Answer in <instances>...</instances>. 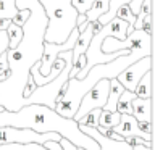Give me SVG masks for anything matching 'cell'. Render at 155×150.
<instances>
[{
	"mask_svg": "<svg viewBox=\"0 0 155 150\" xmlns=\"http://www.w3.org/2000/svg\"><path fill=\"white\" fill-rule=\"evenodd\" d=\"M5 32H7V37H8V50H15L23 39V29L19 26H15L12 23Z\"/></svg>",
	"mask_w": 155,
	"mask_h": 150,
	"instance_id": "e0dca14e",
	"label": "cell"
},
{
	"mask_svg": "<svg viewBox=\"0 0 155 150\" xmlns=\"http://www.w3.org/2000/svg\"><path fill=\"white\" fill-rule=\"evenodd\" d=\"M149 71H152V57H145V58H140V60L134 61L133 65H129L123 73H120L115 79L123 86L124 90L134 92L137 82L142 79V76Z\"/></svg>",
	"mask_w": 155,
	"mask_h": 150,
	"instance_id": "52a82bcc",
	"label": "cell"
},
{
	"mask_svg": "<svg viewBox=\"0 0 155 150\" xmlns=\"http://www.w3.org/2000/svg\"><path fill=\"white\" fill-rule=\"evenodd\" d=\"M92 36H94V32H92V23H89L84 31L79 32V36H78V41H76L74 47H73V50H71L73 63H74L81 55H84V53H86V50H87V47H89V42H91Z\"/></svg>",
	"mask_w": 155,
	"mask_h": 150,
	"instance_id": "30bf717a",
	"label": "cell"
},
{
	"mask_svg": "<svg viewBox=\"0 0 155 150\" xmlns=\"http://www.w3.org/2000/svg\"><path fill=\"white\" fill-rule=\"evenodd\" d=\"M115 134L121 135V137H140L147 142H152V135L142 132L137 126V121L134 119L133 115H121V119H120V124L116 128L111 129Z\"/></svg>",
	"mask_w": 155,
	"mask_h": 150,
	"instance_id": "ba28073f",
	"label": "cell"
},
{
	"mask_svg": "<svg viewBox=\"0 0 155 150\" xmlns=\"http://www.w3.org/2000/svg\"><path fill=\"white\" fill-rule=\"evenodd\" d=\"M5 126L16 129H31L39 134L55 132L78 148L100 150L94 139L81 132L74 119L63 118L55 113V110L47 108L44 105H28L18 111L3 110L0 113V128H5Z\"/></svg>",
	"mask_w": 155,
	"mask_h": 150,
	"instance_id": "7a4b0ae2",
	"label": "cell"
},
{
	"mask_svg": "<svg viewBox=\"0 0 155 150\" xmlns=\"http://www.w3.org/2000/svg\"><path fill=\"white\" fill-rule=\"evenodd\" d=\"M78 36H79V31H78V29H73V32L70 34V37L66 39L65 44L44 42V52H42V58H41V68H39V73H41L42 77H47L50 74L53 61L57 60V57L60 55L61 52L73 50V47H74V44L78 41Z\"/></svg>",
	"mask_w": 155,
	"mask_h": 150,
	"instance_id": "8992f818",
	"label": "cell"
},
{
	"mask_svg": "<svg viewBox=\"0 0 155 150\" xmlns=\"http://www.w3.org/2000/svg\"><path fill=\"white\" fill-rule=\"evenodd\" d=\"M142 2H144V0H131V2H129L128 7H129L131 13H133L134 16H136V15H137V13L140 11V5H142Z\"/></svg>",
	"mask_w": 155,
	"mask_h": 150,
	"instance_id": "cb8c5ba5",
	"label": "cell"
},
{
	"mask_svg": "<svg viewBox=\"0 0 155 150\" xmlns=\"http://www.w3.org/2000/svg\"><path fill=\"white\" fill-rule=\"evenodd\" d=\"M133 150H152L150 147H145V145H134Z\"/></svg>",
	"mask_w": 155,
	"mask_h": 150,
	"instance_id": "83f0119b",
	"label": "cell"
},
{
	"mask_svg": "<svg viewBox=\"0 0 155 150\" xmlns=\"http://www.w3.org/2000/svg\"><path fill=\"white\" fill-rule=\"evenodd\" d=\"M131 0H110V3H108V10H107V13H104L102 16L97 19L102 26H105L107 23H110L111 19L115 18V15L116 11L121 8V7H124V5H129Z\"/></svg>",
	"mask_w": 155,
	"mask_h": 150,
	"instance_id": "5bb4252c",
	"label": "cell"
},
{
	"mask_svg": "<svg viewBox=\"0 0 155 150\" xmlns=\"http://www.w3.org/2000/svg\"><path fill=\"white\" fill-rule=\"evenodd\" d=\"M120 119H121V115L116 113V111L102 110L100 116H99V128L100 129H113V128H116V126L120 124Z\"/></svg>",
	"mask_w": 155,
	"mask_h": 150,
	"instance_id": "4fadbf2b",
	"label": "cell"
},
{
	"mask_svg": "<svg viewBox=\"0 0 155 150\" xmlns=\"http://www.w3.org/2000/svg\"><path fill=\"white\" fill-rule=\"evenodd\" d=\"M124 92L123 86L120 84L116 79H110V90H108V97H107V103L102 110L105 111H116V103L118 99L121 97V94Z\"/></svg>",
	"mask_w": 155,
	"mask_h": 150,
	"instance_id": "8fae6325",
	"label": "cell"
},
{
	"mask_svg": "<svg viewBox=\"0 0 155 150\" xmlns=\"http://www.w3.org/2000/svg\"><path fill=\"white\" fill-rule=\"evenodd\" d=\"M84 23H87L86 15H78V18H76V28L81 26V24H84Z\"/></svg>",
	"mask_w": 155,
	"mask_h": 150,
	"instance_id": "4316f807",
	"label": "cell"
},
{
	"mask_svg": "<svg viewBox=\"0 0 155 150\" xmlns=\"http://www.w3.org/2000/svg\"><path fill=\"white\" fill-rule=\"evenodd\" d=\"M136 99L134 92L124 90L121 97L118 99V103H116V113L120 115H133V108H131V102Z\"/></svg>",
	"mask_w": 155,
	"mask_h": 150,
	"instance_id": "2e32d148",
	"label": "cell"
},
{
	"mask_svg": "<svg viewBox=\"0 0 155 150\" xmlns=\"http://www.w3.org/2000/svg\"><path fill=\"white\" fill-rule=\"evenodd\" d=\"M145 57H152V36L145 34V36L137 41L133 47L129 48L128 55L118 57L116 60L110 63H104V65H95L92 66L89 73L86 74L84 79H68L66 90L60 99L55 102V113H58L63 118L73 119V116L76 115L78 106H79L81 99L94 87L99 81L102 79H115L120 73H123L129 65H133L134 61L140 60Z\"/></svg>",
	"mask_w": 155,
	"mask_h": 150,
	"instance_id": "3957f363",
	"label": "cell"
},
{
	"mask_svg": "<svg viewBox=\"0 0 155 150\" xmlns=\"http://www.w3.org/2000/svg\"><path fill=\"white\" fill-rule=\"evenodd\" d=\"M2 111H3V108H2V106H0V113H2Z\"/></svg>",
	"mask_w": 155,
	"mask_h": 150,
	"instance_id": "f1b7e54d",
	"label": "cell"
},
{
	"mask_svg": "<svg viewBox=\"0 0 155 150\" xmlns=\"http://www.w3.org/2000/svg\"><path fill=\"white\" fill-rule=\"evenodd\" d=\"M100 111L102 108H95L89 111L84 118H81L79 121H78V126H87V128H94L97 129L99 128V116H100Z\"/></svg>",
	"mask_w": 155,
	"mask_h": 150,
	"instance_id": "d6986e66",
	"label": "cell"
},
{
	"mask_svg": "<svg viewBox=\"0 0 155 150\" xmlns=\"http://www.w3.org/2000/svg\"><path fill=\"white\" fill-rule=\"evenodd\" d=\"M28 18H29V10H18V13L15 15V18L12 19V23L15 24V26L23 28V24L28 21Z\"/></svg>",
	"mask_w": 155,
	"mask_h": 150,
	"instance_id": "7402d4cb",
	"label": "cell"
},
{
	"mask_svg": "<svg viewBox=\"0 0 155 150\" xmlns=\"http://www.w3.org/2000/svg\"><path fill=\"white\" fill-rule=\"evenodd\" d=\"M16 13L15 0H0V19H13Z\"/></svg>",
	"mask_w": 155,
	"mask_h": 150,
	"instance_id": "ac0fdd59",
	"label": "cell"
},
{
	"mask_svg": "<svg viewBox=\"0 0 155 150\" xmlns=\"http://www.w3.org/2000/svg\"><path fill=\"white\" fill-rule=\"evenodd\" d=\"M16 10H29V18L23 24V39L15 50L7 48V61L12 76L0 82V106L7 111H18L26 106L23 89L34 63L41 61L44 36L48 19L37 0H15Z\"/></svg>",
	"mask_w": 155,
	"mask_h": 150,
	"instance_id": "6da1fadb",
	"label": "cell"
},
{
	"mask_svg": "<svg viewBox=\"0 0 155 150\" xmlns=\"http://www.w3.org/2000/svg\"><path fill=\"white\" fill-rule=\"evenodd\" d=\"M0 150H47V148L39 144H26V145L8 144V145H0Z\"/></svg>",
	"mask_w": 155,
	"mask_h": 150,
	"instance_id": "ffe728a7",
	"label": "cell"
},
{
	"mask_svg": "<svg viewBox=\"0 0 155 150\" xmlns=\"http://www.w3.org/2000/svg\"><path fill=\"white\" fill-rule=\"evenodd\" d=\"M10 24H12V19H0V31H7Z\"/></svg>",
	"mask_w": 155,
	"mask_h": 150,
	"instance_id": "484cf974",
	"label": "cell"
},
{
	"mask_svg": "<svg viewBox=\"0 0 155 150\" xmlns=\"http://www.w3.org/2000/svg\"><path fill=\"white\" fill-rule=\"evenodd\" d=\"M108 3H110V0H95V2L92 3V7L89 8V11L86 13L87 21H89V23L97 21L102 15L107 13V10H108Z\"/></svg>",
	"mask_w": 155,
	"mask_h": 150,
	"instance_id": "9a60e30c",
	"label": "cell"
},
{
	"mask_svg": "<svg viewBox=\"0 0 155 150\" xmlns=\"http://www.w3.org/2000/svg\"><path fill=\"white\" fill-rule=\"evenodd\" d=\"M134 119L140 121H152V99H136L131 102Z\"/></svg>",
	"mask_w": 155,
	"mask_h": 150,
	"instance_id": "9c48e42d",
	"label": "cell"
},
{
	"mask_svg": "<svg viewBox=\"0 0 155 150\" xmlns=\"http://www.w3.org/2000/svg\"><path fill=\"white\" fill-rule=\"evenodd\" d=\"M140 31H144L145 34L152 36V15H145V18L142 21V29H140Z\"/></svg>",
	"mask_w": 155,
	"mask_h": 150,
	"instance_id": "603a6c76",
	"label": "cell"
},
{
	"mask_svg": "<svg viewBox=\"0 0 155 150\" xmlns=\"http://www.w3.org/2000/svg\"><path fill=\"white\" fill-rule=\"evenodd\" d=\"M48 19L44 42L65 44L73 29H76L78 11L71 0H37Z\"/></svg>",
	"mask_w": 155,
	"mask_h": 150,
	"instance_id": "277c9868",
	"label": "cell"
},
{
	"mask_svg": "<svg viewBox=\"0 0 155 150\" xmlns=\"http://www.w3.org/2000/svg\"><path fill=\"white\" fill-rule=\"evenodd\" d=\"M58 144L61 145V148H63V150H78L74 145L70 144V142H68V140H65V139H60V142H58Z\"/></svg>",
	"mask_w": 155,
	"mask_h": 150,
	"instance_id": "d4e9b609",
	"label": "cell"
},
{
	"mask_svg": "<svg viewBox=\"0 0 155 150\" xmlns=\"http://www.w3.org/2000/svg\"><path fill=\"white\" fill-rule=\"evenodd\" d=\"M95 0H71V5L74 7V10L78 11V15H86L89 11V8L92 7Z\"/></svg>",
	"mask_w": 155,
	"mask_h": 150,
	"instance_id": "44dd1931",
	"label": "cell"
},
{
	"mask_svg": "<svg viewBox=\"0 0 155 150\" xmlns=\"http://www.w3.org/2000/svg\"><path fill=\"white\" fill-rule=\"evenodd\" d=\"M108 90H110V79H102L87 92V94L81 99L79 106H78L76 115L73 116V119L79 121L81 118L89 113V111L95 110V108H104L107 103V97H108Z\"/></svg>",
	"mask_w": 155,
	"mask_h": 150,
	"instance_id": "5b68a950",
	"label": "cell"
},
{
	"mask_svg": "<svg viewBox=\"0 0 155 150\" xmlns=\"http://www.w3.org/2000/svg\"><path fill=\"white\" fill-rule=\"evenodd\" d=\"M134 95L137 99H152V71L145 73L142 79L137 82L134 89Z\"/></svg>",
	"mask_w": 155,
	"mask_h": 150,
	"instance_id": "7c38bea8",
	"label": "cell"
}]
</instances>
